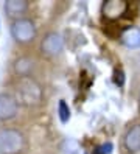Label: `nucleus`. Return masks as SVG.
<instances>
[{
  "label": "nucleus",
  "instance_id": "2",
  "mask_svg": "<svg viewBox=\"0 0 140 154\" xmlns=\"http://www.w3.org/2000/svg\"><path fill=\"white\" fill-rule=\"evenodd\" d=\"M25 148V137L17 129H0V154H19Z\"/></svg>",
  "mask_w": 140,
  "mask_h": 154
},
{
  "label": "nucleus",
  "instance_id": "9",
  "mask_svg": "<svg viewBox=\"0 0 140 154\" xmlns=\"http://www.w3.org/2000/svg\"><path fill=\"white\" fill-rule=\"evenodd\" d=\"M34 67H36L34 61L28 56H22V58L16 59L14 62V72L19 76H30L33 73Z\"/></svg>",
  "mask_w": 140,
  "mask_h": 154
},
{
  "label": "nucleus",
  "instance_id": "12",
  "mask_svg": "<svg viewBox=\"0 0 140 154\" xmlns=\"http://www.w3.org/2000/svg\"><path fill=\"white\" fill-rule=\"evenodd\" d=\"M78 143L75 140H65L62 143V152L64 154H76L78 152Z\"/></svg>",
  "mask_w": 140,
  "mask_h": 154
},
{
  "label": "nucleus",
  "instance_id": "7",
  "mask_svg": "<svg viewBox=\"0 0 140 154\" xmlns=\"http://www.w3.org/2000/svg\"><path fill=\"white\" fill-rule=\"evenodd\" d=\"M123 146L128 152L135 154L140 151V123L131 126L123 137Z\"/></svg>",
  "mask_w": 140,
  "mask_h": 154
},
{
  "label": "nucleus",
  "instance_id": "14",
  "mask_svg": "<svg viewBox=\"0 0 140 154\" xmlns=\"http://www.w3.org/2000/svg\"><path fill=\"white\" fill-rule=\"evenodd\" d=\"M114 81H115V84L117 86H123L125 84V73H123V72H121V70H115L114 72Z\"/></svg>",
  "mask_w": 140,
  "mask_h": 154
},
{
  "label": "nucleus",
  "instance_id": "8",
  "mask_svg": "<svg viewBox=\"0 0 140 154\" xmlns=\"http://www.w3.org/2000/svg\"><path fill=\"white\" fill-rule=\"evenodd\" d=\"M121 44L128 48H137L140 47V28L137 26H128L120 34Z\"/></svg>",
  "mask_w": 140,
  "mask_h": 154
},
{
  "label": "nucleus",
  "instance_id": "1",
  "mask_svg": "<svg viewBox=\"0 0 140 154\" xmlns=\"http://www.w3.org/2000/svg\"><path fill=\"white\" fill-rule=\"evenodd\" d=\"M16 100L23 106H39L42 101V87L31 76H19L16 81Z\"/></svg>",
  "mask_w": 140,
  "mask_h": 154
},
{
  "label": "nucleus",
  "instance_id": "5",
  "mask_svg": "<svg viewBox=\"0 0 140 154\" xmlns=\"http://www.w3.org/2000/svg\"><path fill=\"white\" fill-rule=\"evenodd\" d=\"M19 111V101L9 94H0V120H11Z\"/></svg>",
  "mask_w": 140,
  "mask_h": 154
},
{
  "label": "nucleus",
  "instance_id": "11",
  "mask_svg": "<svg viewBox=\"0 0 140 154\" xmlns=\"http://www.w3.org/2000/svg\"><path fill=\"white\" fill-rule=\"evenodd\" d=\"M58 112H59V119H61V122H62V123H67L69 119H70V109H69V106H67V103H65L64 100H61V101H59Z\"/></svg>",
  "mask_w": 140,
  "mask_h": 154
},
{
  "label": "nucleus",
  "instance_id": "13",
  "mask_svg": "<svg viewBox=\"0 0 140 154\" xmlns=\"http://www.w3.org/2000/svg\"><path fill=\"white\" fill-rule=\"evenodd\" d=\"M112 149H114V145H112L110 142H107L104 145H101V146H98L95 149V154H110Z\"/></svg>",
  "mask_w": 140,
  "mask_h": 154
},
{
  "label": "nucleus",
  "instance_id": "3",
  "mask_svg": "<svg viewBox=\"0 0 140 154\" xmlns=\"http://www.w3.org/2000/svg\"><path fill=\"white\" fill-rule=\"evenodd\" d=\"M11 36L20 44L31 42L36 38V25L30 19H17L11 25Z\"/></svg>",
  "mask_w": 140,
  "mask_h": 154
},
{
  "label": "nucleus",
  "instance_id": "10",
  "mask_svg": "<svg viewBox=\"0 0 140 154\" xmlns=\"http://www.w3.org/2000/svg\"><path fill=\"white\" fill-rule=\"evenodd\" d=\"M3 8L8 16H17L28 10V2H25V0H9V2H5Z\"/></svg>",
  "mask_w": 140,
  "mask_h": 154
},
{
  "label": "nucleus",
  "instance_id": "6",
  "mask_svg": "<svg viewBox=\"0 0 140 154\" xmlns=\"http://www.w3.org/2000/svg\"><path fill=\"white\" fill-rule=\"evenodd\" d=\"M62 47H64V39L58 33H48L41 44L42 51L48 56H54V55H58V53H61Z\"/></svg>",
  "mask_w": 140,
  "mask_h": 154
},
{
  "label": "nucleus",
  "instance_id": "4",
  "mask_svg": "<svg viewBox=\"0 0 140 154\" xmlns=\"http://www.w3.org/2000/svg\"><path fill=\"white\" fill-rule=\"evenodd\" d=\"M128 2L125 0H107L101 6V14L107 20H117L128 11Z\"/></svg>",
  "mask_w": 140,
  "mask_h": 154
}]
</instances>
